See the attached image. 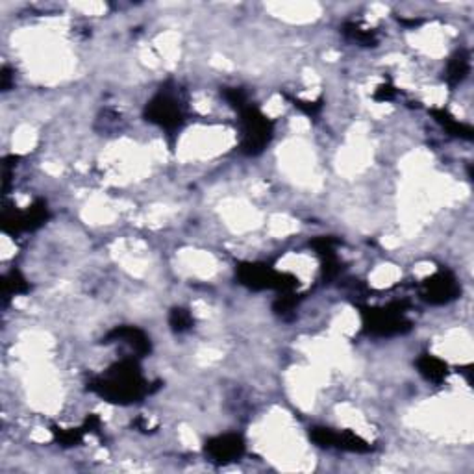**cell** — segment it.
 Returning <instances> with one entry per match:
<instances>
[{"label":"cell","instance_id":"1","mask_svg":"<svg viewBox=\"0 0 474 474\" xmlns=\"http://www.w3.org/2000/svg\"><path fill=\"white\" fill-rule=\"evenodd\" d=\"M89 391L114 404H134L152 393L144 380L137 358H124L111 365L102 377L89 381Z\"/></svg>","mask_w":474,"mask_h":474},{"label":"cell","instance_id":"2","mask_svg":"<svg viewBox=\"0 0 474 474\" xmlns=\"http://www.w3.org/2000/svg\"><path fill=\"white\" fill-rule=\"evenodd\" d=\"M406 304L404 302H391L381 308H361L363 330L378 337H391L412 330V323L406 317Z\"/></svg>","mask_w":474,"mask_h":474},{"label":"cell","instance_id":"3","mask_svg":"<svg viewBox=\"0 0 474 474\" xmlns=\"http://www.w3.org/2000/svg\"><path fill=\"white\" fill-rule=\"evenodd\" d=\"M239 124H241V152L247 156H259L267 149L274 134V124L267 115L262 114L252 104L239 111Z\"/></svg>","mask_w":474,"mask_h":474},{"label":"cell","instance_id":"4","mask_svg":"<svg viewBox=\"0 0 474 474\" xmlns=\"http://www.w3.org/2000/svg\"><path fill=\"white\" fill-rule=\"evenodd\" d=\"M237 280L245 287L254 291H265L273 289L278 293L294 291L299 285V280L287 273H278L276 269L265 263H239L237 265Z\"/></svg>","mask_w":474,"mask_h":474},{"label":"cell","instance_id":"5","mask_svg":"<svg viewBox=\"0 0 474 474\" xmlns=\"http://www.w3.org/2000/svg\"><path fill=\"white\" fill-rule=\"evenodd\" d=\"M144 118L169 134H175L186 123V111L178 93L172 89L161 88L160 93H156L144 106Z\"/></svg>","mask_w":474,"mask_h":474},{"label":"cell","instance_id":"6","mask_svg":"<svg viewBox=\"0 0 474 474\" xmlns=\"http://www.w3.org/2000/svg\"><path fill=\"white\" fill-rule=\"evenodd\" d=\"M48 219V208L45 201H36L25 212H8L2 213V230L10 236H17L21 232H34L41 228Z\"/></svg>","mask_w":474,"mask_h":474},{"label":"cell","instance_id":"7","mask_svg":"<svg viewBox=\"0 0 474 474\" xmlns=\"http://www.w3.org/2000/svg\"><path fill=\"white\" fill-rule=\"evenodd\" d=\"M459 293L461 287L450 271H439L421 284V297L433 306L449 304L458 299Z\"/></svg>","mask_w":474,"mask_h":474},{"label":"cell","instance_id":"8","mask_svg":"<svg viewBox=\"0 0 474 474\" xmlns=\"http://www.w3.org/2000/svg\"><path fill=\"white\" fill-rule=\"evenodd\" d=\"M204 450L213 463H232L245 454V441L237 433H222L208 439Z\"/></svg>","mask_w":474,"mask_h":474},{"label":"cell","instance_id":"9","mask_svg":"<svg viewBox=\"0 0 474 474\" xmlns=\"http://www.w3.org/2000/svg\"><path fill=\"white\" fill-rule=\"evenodd\" d=\"M104 343H124L134 351L135 358L149 356L152 351L149 335L140 328H135V326H117L104 337Z\"/></svg>","mask_w":474,"mask_h":474},{"label":"cell","instance_id":"10","mask_svg":"<svg viewBox=\"0 0 474 474\" xmlns=\"http://www.w3.org/2000/svg\"><path fill=\"white\" fill-rule=\"evenodd\" d=\"M470 71V57L467 50H458L447 63V72H445V78H447V83L450 88H456L459 83L463 82L467 74Z\"/></svg>","mask_w":474,"mask_h":474},{"label":"cell","instance_id":"11","mask_svg":"<svg viewBox=\"0 0 474 474\" xmlns=\"http://www.w3.org/2000/svg\"><path fill=\"white\" fill-rule=\"evenodd\" d=\"M417 369L428 381H433V384H441L449 374V365L432 354L421 356L417 360Z\"/></svg>","mask_w":474,"mask_h":474},{"label":"cell","instance_id":"12","mask_svg":"<svg viewBox=\"0 0 474 474\" xmlns=\"http://www.w3.org/2000/svg\"><path fill=\"white\" fill-rule=\"evenodd\" d=\"M432 115L435 117L441 126H443L449 134L456 135V137H463V140H473V128H470L469 124H463L456 121L449 111H445V109H432Z\"/></svg>","mask_w":474,"mask_h":474},{"label":"cell","instance_id":"13","mask_svg":"<svg viewBox=\"0 0 474 474\" xmlns=\"http://www.w3.org/2000/svg\"><path fill=\"white\" fill-rule=\"evenodd\" d=\"M28 289H30V285H28L25 276H22L17 269L10 271V273L4 276V282H2V297H4V304H8V300H10L11 297H15V294L28 293Z\"/></svg>","mask_w":474,"mask_h":474},{"label":"cell","instance_id":"14","mask_svg":"<svg viewBox=\"0 0 474 474\" xmlns=\"http://www.w3.org/2000/svg\"><path fill=\"white\" fill-rule=\"evenodd\" d=\"M335 449L346 450V452L365 454L371 450V445L367 443L365 439H361L360 435H356L354 432H351V430H345V432H337Z\"/></svg>","mask_w":474,"mask_h":474},{"label":"cell","instance_id":"15","mask_svg":"<svg viewBox=\"0 0 474 474\" xmlns=\"http://www.w3.org/2000/svg\"><path fill=\"white\" fill-rule=\"evenodd\" d=\"M343 32H345V36L348 37V39L360 43L363 47H374L378 43L377 34L371 30H365V28H361L358 22H346V25L343 26Z\"/></svg>","mask_w":474,"mask_h":474},{"label":"cell","instance_id":"16","mask_svg":"<svg viewBox=\"0 0 474 474\" xmlns=\"http://www.w3.org/2000/svg\"><path fill=\"white\" fill-rule=\"evenodd\" d=\"M169 325L170 330L176 332V334H184V332L191 330L193 325H195V319L193 315L189 313V309L186 308H175L169 315Z\"/></svg>","mask_w":474,"mask_h":474},{"label":"cell","instance_id":"17","mask_svg":"<svg viewBox=\"0 0 474 474\" xmlns=\"http://www.w3.org/2000/svg\"><path fill=\"white\" fill-rule=\"evenodd\" d=\"M299 306V299H297V294L294 291H287V293H280L278 299L274 300L273 309L274 313L280 315L282 319H291L294 313V309Z\"/></svg>","mask_w":474,"mask_h":474},{"label":"cell","instance_id":"18","mask_svg":"<svg viewBox=\"0 0 474 474\" xmlns=\"http://www.w3.org/2000/svg\"><path fill=\"white\" fill-rule=\"evenodd\" d=\"M52 433H54V438L62 447H74L83 439L86 435V430L82 428H69V430H57V428H52Z\"/></svg>","mask_w":474,"mask_h":474},{"label":"cell","instance_id":"19","mask_svg":"<svg viewBox=\"0 0 474 474\" xmlns=\"http://www.w3.org/2000/svg\"><path fill=\"white\" fill-rule=\"evenodd\" d=\"M309 438L315 445H319L323 449H335V439H337V432L325 426H315L309 430Z\"/></svg>","mask_w":474,"mask_h":474},{"label":"cell","instance_id":"20","mask_svg":"<svg viewBox=\"0 0 474 474\" xmlns=\"http://www.w3.org/2000/svg\"><path fill=\"white\" fill-rule=\"evenodd\" d=\"M222 97L226 98V102L230 104L232 108H236L237 111H241L243 108H247L248 106V97L243 89L224 88L222 89Z\"/></svg>","mask_w":474,"mask_h":474},{"label":"cell","instance_id":"21","mask_svg":"<svg viewBox=\"0 0 474 474\" xmlns=\"http://www.w3.org/2000/svg\"><path fill=\"white\" fill-rule=\"evenodd\" d=\"M291 102H293L294 108H299L302 114L309 115V117H315V115L319 114L320 108H323V104L319 102H308V100H300V98H294V97H287Z\"/></svg>","mask_w":474,"mask_h":474},{"label":"cell","instance_id":"22","mask_svg":"<svg viewBox=\"0 0 474 474\" xmlns=\"http://www.w3.org/2000/svg\"><path fill=\"white\" fill-rule=\"evenodd\" d=\"M395 97H397V89L393 88L391 83H384L374 91V100H378V102H387Z\"/></svg>","mask_w":474,"mask_h":474},{"label":"cell","instance_id":"23","mask_svg":"<svg viewBox=\"0 0 474 474\" xmlns=\"http://www.w3.org/2000/svg\"><path fill=\"white\" fill-rule=\"evenodd\" d=\"M0 76H2V91H8V89H10V82H11L10 69L8 67L2 69V74H0Z\"/></svg>","mask_w":474,"mask_h":474}]
</instances>
